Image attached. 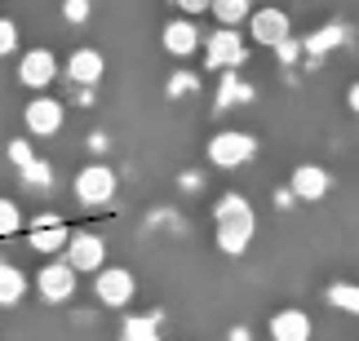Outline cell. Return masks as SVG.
<instances>
[{"label": "cell", "instance_id": "obj_1", "mask_svg": "<svg viewBox=\"0 0 359 341\" xmlns=\"http://www.w3.org/2000/svg\"><path fill=\"white\" fill-rule=\"evenodd\" d=\"M257 155V138L253 133H240V129H222L209 138V160L217 169H240Z\"/></svg>", "mask_w": 359, "mask_h": 341}, {"label": "cell", "instance_id": "obj_2", "mask_svg": "<svg viewBox=\"0 0 359 341\" xmlns=\"http://www.w3.org/2000/svg\"><path fill=\"white\" fill-rule=\"evenodd\" d=\"M67 266L76 270V275H98L102 262H107V239L93 235V230H80V235L67 239Z\"/></svg>", "mask_w": 359, "mask_h": 341}, {"label": "cell", "instance_id": "obj_3", "mask_svg": "<svg viewBox=\"0 0 359 341\" xmlns=\"http://www.w3.org/2000/svg\"><path fill=\"white\" fill-rule=\"evenodd\" d=\"M248 58L244 40L236 27H217V32L209 36V49H204V62H209V71H231V67H240Z\"/></svg>", "mask_w": 359, "mask_h": 341}, {"label": "cell", "instance_id": "obj_4", "mask_svg": "<svg viewBox=\"0 0 359 341\" xmlns=\"http://www.w3.org/2000/svg\"><path fill=\"white\" fill-rule=\"evenodd\" d=\"M36 293L45 297V302H72L76 297V270L67 266V262H45L40 266V275H36Z\"/></svg>", "mask_w": 359, "mask_h": 341}, {"label": "cell", "instance_id": "obj_5", "mask_svg": "<svg viewBox=\"0 0 359 341\" xmlns=\"http://www.w3.org/2000/svg\"><path fill=\"white\" fill-rule=\"evenodd\" d=\"M93 293H98V302L102 306H129V297H133V275L129 270H120V266H102L98 275H93Z\"/></svg>", "mask_w": 359, "mask_h": 341}, {"label": "cell", "instance_id": "obj_6", "mask_svg": "<svg viewBox=\"0 0 359 341\" xmlns=\"http://www.w3.org/2000/svg\"><path fill=\"white\" fill-rule=\"evenodd\" d=\"M116 195V173L107 165H89L76 173V200L80 204H107Z\"/></svg>", "mask_w": 359, "mask_h": 341}, {"label": "cell", "instance_id": "obj_7", "mask_svg": "<svg viewBox=\"0 0 359 341\" xmlns=\"http://www.w3.org/2000/svg\"><path fill=\"white\" fill-rule=\"evenodd\" d=\"M248 36H253L257 45H275V49H280L288 40V13L275 9V5L253 9V13H248Z\"/></svg>", "mask_w": 359, "mask_h": 341}, {"label": "cell", "instance_id": "obj_8", "mask_svg": "<svg viewBox=\"0 0 359 341\" xmlns=\"http://www.w3.org/2000/svg\"><path fill=\"white\" fill-rule=\"evenodd\" d=\"M62 102L58 98H45V93H36L32 102H27V111H22V120H27V133H36V138H49V133H58L62 129Z\"/></svg>", "mask_w": 359, "mask_h": 341}, {"label": "cell", "instance_id": "obj_9", "mask_svg": "<svg viewBox=\"0 0 359 341\" xmlns=\"http://www.w3.org/2000/svg\"><path fill=\"white\" fill-rule=\"evenodd\" d=\"M53 76H58V58H53L49 49H27L22 53V62H18V80L27 89H36V93H45L53 85Z\"/></svg>", "mask_w": 359, "mask_h": 341}, {"label": "cell", "instance_id": "obj_10", "mask_svg": "<svg viewBox=\"0 0 359 341\" xmlns=\"http://www.w3.org/2000/svg\"><path fill=\"white\" fill-rule=\"evenodd\" d=\"M62 71H67V80H72V85H85V89H89V85H98V80H102L107 62H102L98 49H76L72 58H67Z\"/></svg>", "mask_w": 359, "mask_h": 341}, {"label": "cell", "instance_id": "obj_11", "mask_svg": "<svg viewBox=\"0 0 359 341\" xmlns=\"http://www.w3.org/2000/svg\"><path fill=\"white\" fill-rule=\"evenodd\" d=\"M67 239H72V230L62 226V217H40L27 244H32L36 253H62V249H67Z\"/></svg>", "mask_w": 359, "mask_h": 341}, {"label": "cell", "instance_id": "obj_12", "mask_svg": "<svg viewBox=\"0 0 359 341\" xmlns=\"http://www.w3.org/2000/svg\"><path fill=\"white\" fill-rule=\"evenodd\" d=\"M271 337L275 341H311V315L306 310H280L271 319Z\"/></svg>", "mask_w": 359, "mask_h": 341}, {"label": "cell", "instance_id": "obj_13", "mask_svg": "<svg viewBox=\"0 0 359 341\" xmlns=\"http://www.w3.org/2000/svg\"><path fill=\"white\" fill-rule=\"evenodd\" d=\"M288 190H293L297 200H324L328 195V173L320 165H302L293 173V182H288Z\"/></svg>", "mask_w": 359, "mask_h": 341}, {"label": "cell", "instance_id": "obj_14", "mask_svg": "<svg viewBox=\"0 0 359 341\" xmlns=\"http://www.w3.org/2000/svg\"><path fill=\"white\" fill-rule=\"evenodd\" d=\"M196 45H200V32H196V22H169L164 27V49L173 53V58H191L196 53Z\"/></svg>", "mask_w": 359, "mask_h": 341}, {"label": "cell", "instance_id": "obj_15", "mask_svg": "<svg viewBox=\"0 0 359 341\" xmlns=\"http://www.w3.org/2000/svg\"><path fill=\"white\" fill-rule=\"evenodd\" d=\"M253 226L257 222H217V249L222 253H244L248 244H253Z\"/></svg>", "mask_w": 359, "mask_h": 341}, {"label": "cell", "instance_id": "obj_16", "mask_svg": "<svg viewBox=\"0 0 359 341\" xmlns=\"http://www.w3.org/2000/svg\"><path fill=\"white\" fill-rule=\"evenodd\" d=\"M22 297H27V275L18 266L0 262V306H18Z\"/></svg>", "mask_w": 359, "mask_h": 341}, {"label": "cell", "instance_id": "obj_17", "mask_svg": "<svg viewBox=\"0 0 359 341\" xmlns=\"http://www.w3.org/2000/svg\"><path fill=\"white\" fill-rule=\"evenodd\" d=\"M213 217H217V222H257V217H253V204H248L244 195H236V190L213 204Z\"/></svg>", "mask_w": 359, "mask_h": 341}, {"label": "cell", "instance_id": "obj_18", "mask_svg": "<svg viewBox=\"0 0 359 341\" xmlns=\"http://www.w3.org/2000/svg\"><path fill=\"white\" fill-rule=\"evenodd\" d=\"M248 13H253L248 0H213V18L222 22V27H240Z\"/></svg>", "mask_w": 359, "mask_h": 341}, {"label": "cell", "instance_id": "obj_19", "mask_svg": "<svg viewBox=\"0 0 359 341\" xmlns=\"http://www.w3.org/2000/svg\"><path fill=\"white\" fill-rule=\"evenodd\" d=\"M328 306L346 310V315H359V284H333L328 288Z\"/></svg>", "mask_w": 359, "mask_h": 341}, {"label": "cell", "instance_id": "obj_20", "mask_svg": "<svg viewBox=\"0 0 359 341\" xmlns=\"http://www.w3.org/2000/svg\"><path fill=\"white\" fill-rule=\"evenodd\" d=\"M337 40H346V32H341V27H324V32H315V36L306 40V49H311V53H324V49H333Z\"/></svg>", "mask_w": 359, "mask_h": 341}, {"label": "cell", "instance_id": "obj_21", "mask_svg": "<svg viewBox=\"0 0 359 341\" xmlns=\"http://www.w3.org/2000/svg\"><path fill=\"white\" fill-rule=\"evenodd\" d=\"M248 98H253V89L240 85L236 76H226V80H222V93H217V102H222V106H226V102H248Z\"/></svg>", "mask_w": 359, "mask_h": 341}, {"label": "cell", "instance_id": "obj_22", "mask_svg": "<svg viewBox=\"0 0 359 341\" xmlns=\"http://www.w3.org/2000/svg\"><path fill=\"white\" fill-rule=\"evenodd\" d=\"M22 226V213L13 200H0V235H13V230Z\"/></svg>", "mask_w": 359, "mask_h": 341}, {"label": "cell", "instance_id": "obj_23", "mask_svg": "<svg viewBox=\"0 0 359 341\" xmlns=\"http://www.w3.org/2000/svg\"><path fill=\"white\" fill-rule=\"evenodd\" d=\"M124 341H160L156 323H151V319H129V323H124Z\"/></svg>", "mask_w": 359, "mask_h": 341}, {"label": "cell", "instance_id": "obj_24", "mask_svg": "<svg viewBox=\"0 0 359 341\" xmlns=\"http://www.w3.org/2000/svg\"><path fill=\"white\" fill-rule=\"evenodd\" d=\"M13 49H18V27H13L9 18H0V58L13 53Z\"/></svg>", "mask_w": 359, "mask_h": 341}, {"label": "cell", "instance_id": "obj_25", "mask_svg": "<svg viewBox=\"0 0 359 341\" xmlns=\"http://www.w3.org/2000/svg\"><path fill=\"white\" fill-rule=\"evenodd\" d=\"M62 18L67 22H85L89 18V0H67V5H62Z\"/></svg>", "mask_w": 359, "mask_h": 341}, {"label": "cell", "instance_id": "obj_26", "mask_svg": "<svg viewBox=\"0 0 359 341\" xmlns=\"http://www.w3.org/2000/svg\"><path fill=\"white\" fill-rule=\"evenodd\" d=\"M22 173H27V182H36V186H49V177H53L49 165H40V160H32V165H27Z\"/></svg>", "mask_w": 359, "mask_h": 341}, {"label": "cell", "instance_id": "obj_27", "mask_svg": "<svg viewBox=\"0 0 359 341\" xmlns=\"http://www.w3.org/2000/svg\"><path fill=\"white\" fill-rule=\"evenodd\" d=\"M191 89H196V76H191V71H182V76L169 80V93H191Z\"/></svg>", "mask_w": 359, "mask_h": 341}, {"label": "cell", "instance_id": "obj_28", "mask_svg": "<svg viewBox=\"0 0 359 341\" xmlns=\"http://www.w3.org/2000/svg\"><path fill=\"white\" fill-rule=\"evenodd\" d=\"M9 160H13L18 169H27V165H32V151H27V142H13V146H9Z\"/></svg>", "mask_w": 359, "mask_h": 341}, {"label": "cell", "instance_id": "obj_29", "mask_svg": "<svg viewBox=\"0 0 359 341\" xmlns=\"http://www.w3.org/2000/svg\"><path fill=\"white\" fill-rule=\"evenodd\" d=\"M182 13H204V9H213V0H173Z\"/></svg>", "mask_w": 359, "mask_h": 341}, {"label": "cell", "instance_id": "obj_30", "mask_svg": "<svg viewBox=\"0 0 359 341\" xmlns=\"http://www.w3.org/2000/svg\"><path fill=\"white\" fill-rule=\"evenodd\" d=\"M346 102H351V111L359 116V85H351V93H346Z\"/></svg>", "mask_w": 359, "mask_h": 341}]
</instances>
